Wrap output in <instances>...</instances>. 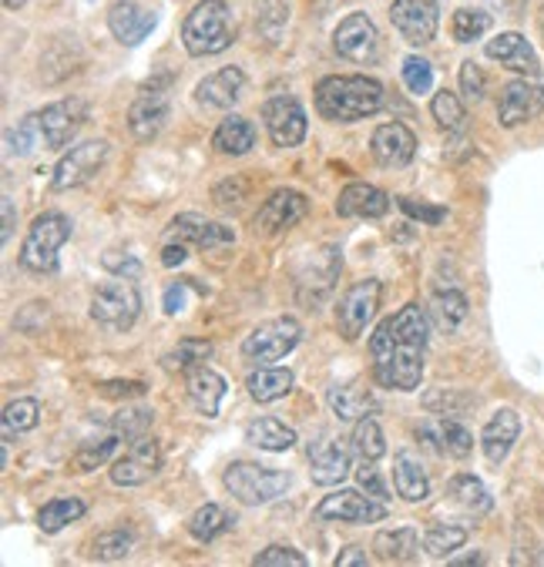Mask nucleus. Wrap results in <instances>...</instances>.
Masks as SVG:
<instances>
[{"instance_id": "obj_27", "label": "nucleus", "mask_w": 544, "mask_h": 567, "mask_svg": "<svg viewBox=\"0 0 544 567\" xmlns=\"http://www.w3.org/2000/svg\"><path fill=\"white\" fill-rule=\"evenodd\" d=\"M390 212V198L387 192H380L377 185L367 182H353L340 192L337 198V215L340 218H380Z\"/></svg>"}, {"instance_id": "obj_49", "label": "nucleus", "mask_w": 544, "mask_h": 567, "mask_svg": "<svg viewBox=\"0 0 544 567\" xmlns=\"http://www.w3.org/2000/svg\"><path fill=\"white\" fill-rule=\"evenodd\" d=\"M152 423H155V413L145 410V406H138V410H122V413H115V420H112V433H119V436H125V440H138V436L148 433Z\"/></svg>"}, {"instance_id": "obj_43", "label": "nucleus", "mask_w": 544, "mask_h": 567, "mask_svg": "<svg viewBox=\"0 0 544 567\" xmlns=\"http://www.w3.org/2000/svg\"><path fill=\"white\" fill-rule=\"evenodd\" d=\"M289 21V0H256V31L273 44Z\"/></svg>"}, {"instance_id": "obj_4", "label": "nucleus", "mask_w": 544, "mask_h": 567, "mask_svg": "<svg viewBox=\"0 0 544 567\" xmlns=\"http://www.w3.org/2000/svg\"><path fill=\"white\" fill-rule=\"evenodd\" d=\"M71 239V218L61 212H44L31 221L28 239L21 246V266L28 272H54L58 269V252Z\"/></svg>"}, {"instance_id": "obj_31", "label": "nucleus", "mask_w": 544, "mask_h": 567, "mask_svg": "<svg viewBox=\"0 0 544 567\" xmlns=\"http://www.w3.org/2000/svg\"><path fill=\"white\" fill-rule=\"evenodd\" d=\"M448 497H451V504L461 507L468 517H484V514H491V507H494L487 487H484L474 474H458V477H451V481H448Z\"/></svg>"}, {"instance_id": "obj_10", "label": "nucleus", "mask_w": 544, "mask_h": 567, "mask_svg": "<svg viewBox=\"0 0 544 567\" xmlns=\"http://www.w3.org/2000/svg\"><path fill=\"white\" fill-rule=\"evenodd\" d=\"M387 517V504L373 494L360 491H337L330 497H322L312 511V520H343V524H373Z\"/></svg>"}, {"instance_id": "obj_29", "label": "nucleus", "mask_w": 544, "mask_h": 567, "mask_svg": "<svg viewBox=\"0 0 544 567\" xmlns=\"http://www.w3.org/2000/svg\"><path fill=\"white\" fill-rule=\"evenodd\" d=\"M393 487L407 504H423L430 497V477H427L417 453L400 450L393 457Z\"/></svg>"}, {"instance_id": "obj_42", "label": "nucleus", "mask_w": 544, "mask_h": 567, "mask_svg": "<svg viewBox=\"0 0 544 567\" xmlns=\"http://www.w3.org/2000/svg\"><path fill=\"white\" fill-rule=\"evenodd\" d=\"M119 433H112V436H101V440H88V443H81V450L74 453V461H71V467H74V474H88V471H97L107 457L115 453V446H119Z\"/></svg>"}, {"instance_id": "obj_1", "label": "nucleus", "mask_w": 544, "mask_h": 567, "mask_svg": "<svg viewBox=\"0 0 544 567\" xmlns=\"http://www.w3.org/2000/svg\"><path fill=\"white\" fill-rule=\"evenodd\" d=\"M427 312L417 302H407L397 316L383 319L370 336L373 377L387 390H417L423 377V350H427Z\"/></svg>"}, {"instance_id": "obj_22", "label": "nucleus", "mask_w": 544, "mask_h": 567, "mask_svg": "<svg viewBox=\"0 0 544 567\" xmlns=\"http://www.w3.org/2000/svg\"><path fill=\"white\" fill-rule=\"evenodd\" d=\"M168 236L178 239V243H195L198 249H219V246L236 243L233 229H226V225H219V221H208L202 215H192V212L178 215L168 225Z\"/></svg>"}, {"instance_id": "obj_35", "label": "nucleus", "mask_w": 544, "mask_h": 567, "mask_svg": "<svg viewBox=\"0 0 544 567\" xmlns=\"http://www.w3.org/2000/svg\"><path fill=\"white\" fill-rule=\"evenodd\" d=\"M233 524H236V517H229L226 507H219V504H205V507H198V511L188 517V534H192L195 540L208 544V540H215L219 534H226Z\"/></svg>"}, {"instance_id": "obj_18", "label": "nucleus", "mask_w": 544, "mask_h": 567, "mask_svg": "<svg viewBox=\"0 0 544 567\" xmlns=\"http://www.w3.org/2000/svg\"><path fill=\"white\" fill-rule=\"evenodd\" d=\"M309 212V202L302 192H292V188H279L273 192L263 208L256 212V233L263 236H276L283 229H292V225Z\"/></svg>"}, {"instance_id": "obj_26", "label": "nucleus", "mask_w": 544, "mask_h": 567, "mask_svg": "<svg viewBox=\"0 0 544 567\" xmlns=\"http://www.w3.org/2000/svg\"><path fill=\"white\" fill-rule=\"evenodd\" d=\"M243 87H246L243 68H223V71H215V74L198 81L195 101L205 107H233L243 97Z\"/></svg>"}, {"instance_id": "obj_60", "label": "nucleus", "mask_w": 544, "mask_h": 567, "mask_svg": "<svg viewBox=\"0 0 544 567\" xmlns=\"http://www.w3.org/2000/svg\"><path fill=\"white\" fill-rule=\"evenodd\" d=\"M333 567H367V554L360 547H347L343 554H337Z\"/></svg>"}, {"instance_id": "obj_50", "label": "nucleus", "mask_w": 544, "mask_h": 567, "mask_svg": "<svg viewBox=\"0 0 544 567\" xmlns=\"http://www.w3.org/2000/svg\"><path fill=\"white\" fill-rule=\"evenodd\" d=\"M403 84H407V91L417 94V97L427 94V91L433 87V68H430V61L410 54V58L403 61Z\"/></svg>"}, {"instance_id": "obj_15", "label": "nucleus", "mask_w": 544, "mask_h": 567, "mask_svg": "<svg viewBox=\"0 0 544 567\" xmlns=\"http://www.w3.org/2000/svg\"><path fill=\"white\" fill-rule=\"evenodd\" d=\"M417 440H423V446L430 450H438L441 457H454V461L471 457V450H474V433L448 413L423 420L417 426Z\"/></svg>"}, {"instance_id": "obj_3", "label": "nucleus", "mask_w": 544, "mask_h": 567, "mask_svg": "<svg viewBox=\"0 0 544 567\" xmlns=\"http://www.w3.org/2000/svg\"><path fill=\"white\" fill-rule=\"evenodd\" d=\"M236 41V21L223 0H198L182 24V44L192 58L223 54Z\"/></svg>"}, {"instance_id": "obj_32", "label": "nucleus", "mask_w": 544, "mask_h": 567, "mask_svg": "<svg viewBox=\"0 0 544 567\" xmlns=\"http://www.w3.org/2000/svg\"><path fill=\"white\" fill-rule=\"evenodd\" d=\"M246 443L259 446V450H269V453H283V450H292L296 446V430L286 426L283 420L276 416H259L246 426Z\"/></svg>"}, {"instance_id": "obj_47", "label": "nucleus", "mask_w": 544, "mask_h": 567, "mask_svg": "<svg viewBox=\"0 0 544 567\" xmlns=\"http://www.w3.org/2000/svg\"><path fill=\"white\" fill-rule=\"evenodd\" d=\"M135 547V537L132 530H104L97 540H94V557L97 560H125Z\"/></svg>"}, {"instance_id": "obj_61", "label": "nucleus", "mask_w": 544, "mask_h": 567, "mask_svg": "<svg viewBox=\"0 0 544 567\" xmlns=\"http://www.w3.org/2000/svg\"><path fill=\"white\" fill-rule=\"evenodd\" d=\"M14 236V202L11 195H4V243Z\"/></svg>"}, {"instance_id": "obj_20", "label": "nucleus", "mask_w": 544, "mask_h": 567, "mask_svg": "<svg viewBox=\"0 0 544 567\" xmlns=\"http://www.w3.org/2000/svg\"><path fill=\"white\" fill-rule=\"evenodd\" d=\"M168 122V91L165 87H148L135 97L129 111V128L138 142H152Z\"/></svg>"}, {"instance_id": "obj_19", "label": "nucleus", "mask_w": 544, "mask_h": 567, "mask_svg": "<svg viewBox=\"0 0 544 567\" xmlns=\"http://www.w3.org/2000/svg\"><path fill=\"white\" fill-rule=\"evenodd\" d=\"M333 48L340 58L347 61H373L377 48H380V34L373 28V21L367 14H350L347 21H340V28L333 31Z\"/></svg>"}, {"instance_id": "obj_24", "label": "nucleus", "mask_w": 544, "mask_h": 567, "mask_svg": "<svg viewBox=\"0 0 544 567\" xmlns=\"http://www.w3.org/2000/svg\"><path fill=\"white\" fill-rule=\"evenodd\" d=\"M484 51H487L491 61H501L504 68L517 71L524 78H541V58H537V51L521 34H514V31L497 34L494 41H487Z\"/></svg>"}, {"instance_id": "obj_25", "label": "nucleus", "mask_w": 544, "mask_h": 567, "mask_svg": "<svg viewBox=\"0 0 544 567\" xmlns=\"http://www.w3.org/2000/svg\"><path fill=\"white\" fill-rule=\"evenodd\" d=\"M107 28H112V34L122 44L135 48L155 31V14L145 11L142 4H135V0H119V4L107 11Z\"/></svg>"}, {"instance_id": "obj_2", "label": "nucleus", "mask_w": 544, "mask_h": 567, "mask_svg": "<svg viewBox=\"0 0 544 567\" xmlns=\"http://www.w3.org/2000/svg\"><path fill=\"white\" fill-rule=\"evenodd\" d=\"M383 107V84L363 74H333L316 84V111L326 122H360Z\"/></svg>"}, {"instance_id": "obj_36", "label": "nucleus", "mask_w": 544, "mask_h": 567, "mask_svg": "<svg viewBox=\"0 0 544 567\" xmlns=\"http://www.w3.org/2000/svg\"><path fill=\"white\" fill-rule=\"evenodd\" d=\"M246 390L256 403H273V400H283L289 390H292V373L289 370H256L249 373L246 380Z\"/></svg>"}, {"instance_id": "obj_8", "label": "nucleus", "mask_w": 544, "mask_h": 567, "mask_svg": "<svg viewBox=\"0 0 544 567\" xmlns=\"http://www.w3.org/2000/svg\"><path fill=\"white\" fill-rule=\"evenodd\" d=\"M380 296H383L380 279H360L343 292V299L337 306V329H340V336L347 339V343H357V339L363 336L367 322L380 309Z\"/></svg>"}, {"instance_id": "obj_58", "label": "nucleus", "mask_w": 544, "mask_h": 567, "mask_svg": "<svg viewBox=\"0 0 544 567\" xmlns=\"http://www.w3.org/2000/svg\"><path fill=\"white\" fill-rule=\"evenodd\" d=\"M185 309V282H172L168 289H165V312H182Z\"/></svg>"}, {"instance_id": "obj_33", "label": "nucleus", "mask_w": 544, "mask_h": 567, "mask_svg": "<svg viewBox=\"0 0 544 567\" xmlns=\"http://www.w3.org/2000/svg\"><path fill=\"white\" fill-rule=\"evenodd\" d=\"M253 145H256V128L243 115H229L212 135V148L223 155H246V152H253Z\"/></svg>"}, {"instance_id": "obj_7", "label": "nucleus", "mask_w": 544, "mask_h": 567, "mask_svg": "<svg viewBox=\"0 0 544 567\" xmlns=\"http://www.w3.org/2000/svg\"><path fill=\"white\" fill-rule=\"evenodd\" d=\"M299 339H302V329L296 319H289V316L269 319L243 339V357L249 363H276L299 347Z\"/></svg>"}, {"instance_id": "obj_39", "label": "nucleus", "mask_w": 544, "mask_h": 567, "mask_svg": "<svg viewBox=\"0 0 544 567\" xmlns=\"http://www.w3.org/2000/svg\"><path fill=\"white\" fill-rule=\"evenodd\" d=\"M430 312H433V319H438L441 329L451 332L468 319V299L458 289H441V292H433V299H430Z\"/></svg>"}, {"instance_id": "obj_12", "label": "nucleus", "mask_w": 544, "mask_h": 567, "mask_svg": "<svg viewBox=\"0 0 544 567\" xmlns=\"http://www.w3.org/2000/svg\"><path fill=\"white\" fill-rule=\"evenodd\" d=\"M390 21L403 34L407 44L420 48V44H430L433 34H438L441 4H438V0H393Z\"/></svg>"}, {"instance_id": "obj_40", "label": "nucleus", "mask_w": 544, "mask_h": 567, "mask_svg": "<svg viewBox=\"0 0 544 567\" xmlns=\"http://www.w3.org/2000/svg\"><path fill=\"white\" fill-rule=\"evenodd\" d=\"M468 527H458V524H433L427 534H423V550L430 557H448L451 550L464 547L468 544Z\"/></svg>"}, {"instance_id": "obj_55", "label": "nucleus", "mask_w": 544, "mask_h": 567, "mask_svg": "<svg viewBox=\"0 0 544 567\" xmlns=\"http://www.w3.org/2000/svg\"><path fill=\"white\" fill-rule=\"evenodd\" d=\"M101 266H104L107 272H119V276H129V279H138V276H142V262L132 259V256L119 259V252H107V256L101 259Z\"/></svg>"}, {"instance_id": "obj_59", "label": "nucleus", "mask_w": 544, "mask_h": 567, "mask_svg": "<svg viewBox=\"0 0 544 567\" xmlns=\"http://www.w3.org/2000/svg\"><path fill=\"white\" fill-rule=\"evenodd\" d=\"M185 259H188V252H185V243H168V246L162 249V266H168V269L182 266Z\"/></svg>"}, {"instance_id": "obj_44", "label": "nucleus", "mask_w": 544, "mask_h": 567, "mask_svg": "<svg viewBox=\"0 0 544 567\" xmlns=\"http://www.w3.org/2000/svg\"><path fill=\"white\" fill-rule=\"evenodd\" d=\"M208 357H212V343H208V339H182V343L165 357V367L168 370H178V373H188L195 367H205Z\"/></svg>"}, {"instance_id": "obj_28", "label": "nucleus", "mask_w": 544, "mask_h": 567, "mask_svg": "<svg viewBox=\"0 0 544 567\" xmlns=\"http://www.w3.org/2000/svg\"><path fill=\"white\" fill-rule=\"evenodd\" d=\"M185 393L202 416H219V406L226 396V380L208 367H195L185 373Z\"/></svg>"}, {"instance_id": "obj_51", "label": "nucleus", "mask_w": 544, "mask_h": 567, "mask_svg": "<svg viewBox=\"0 0 544 567\" xmlns=\"http://www.w3.org/2000/svg\"><path fill=\"white\" fill-rule=\"evenodd\" d=\"M253 564L256 567H306V557L289 544H273L263 554H256Z\"/></svg>"}, {"instance_id": "obj_17", "label": "nucleus", "mask_w": 544, "mask_h": 567, "mask_svg": "<svg viewBox=\"0 0 544 567\" xmlns=\"http://www.w3.org/2000/svg\"><path fill=\"white\" fill-rule=\"evenodd\" d=\"M544 111V87L534 84V81H511L504 84L501 91V101H497V122L504 128H517V125H527L534 122Z\"/></svg>"}, {"instance_id": "obj_9", "label": "nucleus", "mask_w": 544, "mask_h": 567, "mask_svg": "<svg viewBox=\"0 0 544 567\" xmlns=\"http://www.w3.org/2000/svg\"><path fill=\"white\" fill-rule=\"evenodd\" d=\"M306 457H309V477L319 487L343 484L350 474V450L330 430H316V436L306 446Z\"/></svg>"}, {"instance_id": "obj_54", "label": "nucleus", "mask_w": 544, "mask_h": 567, "mask_svg": "<svg viewBox=\"0 0 544 567\" xmlns=\"http://www.w3.org/2000/svg\"><path fill=\"white\" fill-rule=\"evenodd\" d=\"M400 208L410 215V218H420L427 225H441L448 218L444 208H433V205H423V202H413V198H400Z\"/></svg>"}, {"instance_id": "obj_45", "label": "nucleus", "mask_w": 544, "mask_h": 567, "mask_svg": "<svg viewBox=\"0 0 544 567\" xmlns=\"http://www.w3.org/2000/svg\"><path fill=\"white\" fill-rule=\"evenodd\" d=\"M430 115H433V122H438L441 128H448V132H461L464 128V104H461V97L454 94V91H438L433 94V101H430Z\"/></svg>"}, {"instance_id": "obj_23", "label": "nucleus", "mask_w": 544, "mask_h": 567, "mask_svg": "<svg viewBox=\"0 0 544 567\" xmlns=\"http://www.w3.org/2000/svg\"><path fill=\"white\" fill-rule=\"evenodd\" d=\"M517 436H521V416H517V410H507V406L497 410L484 423V430H481V450H484V457L491 464H504L511 446L517 443Z\"/></svg>"}, {"instance_id": "obj_62", "label": "nucleus", "mask_w": 544, "mask_h": 567, "mask_svg": "<svg viewBox=\"0 0 544 567\" xmlns=\"http://www.w3.org/2000/svg\"><path fill=\"white\" fill-rule=\"evenodd\" d=\"M24 4H28V0H4V8H8V11H18V8H24Z\"/></svg>"}, {"instance_id": "obj_48", "label": "nucleus", "mask_w": 544, "mask_h": 567, "mask_svg": "<svg viewBox=\"0 0 544 567\" xmlns=\"http://www.w3.org/2000/svg\"><path fill=\"white\" fill-rule=\"evenodd\" d=\"M487 31H491V14L471 11V8H464V11L454 14V41L471 44V41H481Z\"/></svg>"}, {"instance_id": "obj_52", "label": "nucleus", "mask_w": 544, "mask_h": 567, "mask_svg": "<svg viewBox=\"0 0 544 567\" xmlns=\"http://www.w3.org/2000/svg\"><path fill=\"white\" fill-rule=\"evenodd\" d=\"M34 135H41L38 115L24 118L14 132H8V152H11V155H28V152L34 148Z\"/></svg>"}, {"instance_id": "obj_11", "label": "nucleus", "mask_w": 544, "mask_h": 567, "mask_svg": "<svg viewBox=\"0 0 544 567\" xmlns=\"http://www.w3.org/2000/svg\"><path fill=\"white\" fill-rule=\"evenodd\" d=\"M107 162V142H84V145H74L71 152L61 155V162L54 165V192H71V188H81L88 185Z\"/></svg>"}, {"instance_id": "obj_57", "label": "nucleus", "mask_w": 544, "mask_h": 567, "mask_svg": "<svg viewBox=\"0 0 544 567\" xmlns=\"http://www.w3.org/2000/svg\"><path fill=\"white\" fill-rule=\"evenodd\" d=\"M101 393L104 396H142L145 393V383H122V380H115V383H101Z\"/></svg>"}, {"instance_id": "obj_46", "label": "nucleus", "mask_w": 544, "mask_h": 567, "mask_svg": "<svg viewBox=\"0 0 544 567\" xmlns=\"http://www.w3.org/2000/svg\"><path fill=\"white\" fill-rule=\"evenodd\" d=\"M38 420H41V403H38V400H31V396L14 400V403L4 410V433H8V436H11V433H28V430L38 426Z\"/></svg>"}, {"instance_id": "obj_16", "label": "nucleus", "mask_w": 544, "mask_h": 567, "mask_svg": "<svg viewBox=\"0 0 544 567\" xmlns=\"http://www.w3.org/2000/svg\"><path fill=\"white\" fill-rule=\"evenodd\" d=\"M84 118H88V104H84L81 97H68V101L48 104V107L41 111V115H38L44 145H48V148H68L71 138L81 132Z\"/></svg>"}, {"instance_id": "obj_53", "label": "nucleus", "mask_w": 544, "mask_h": 567, "mask_svg": "<svg viewBox=\"0 0 544 567\" xmlns=\"http://www.w3.org/2000/svg\"><path fill=\"white\" fill-rule=\"evenodd\" d=\"M484 91H487L484 71H481L474 61H464V64H461V94H464L468 101H481Z\"/></svg>"}, {"instance_id": "obj_41", "label": "nucleus", "mask_w": 544, "mask_h": 567, "mask_svg": "<svg viewBox=\"0 0 544 567\" xmlns=\"http://www.w3.org/2000/svg\"><path fill=\"white\" fill-rule=\"evenodd\" d=\"M353 450H357V457L360 461H380L383 453H387V440H383V430L373 416H363L357 420V430H353Z\"/></svg>"}, {"instance_id": "obj_37", "label": "nucleus", "mask_w": 544, "mask_h": 567, "mask_svg": "<svg viewBox=\"0 0 544 567\" xmlns=\"http://www.w3.org/2000/svg\"><path fill=\"white\" fill-rule=\"evenodd\" d=\"M330 406H333V413L340 420H363V416H370L377 400L367 390H360L357 383H350V386H333L330 390Z\"/></svg>"}, {"instance_id": "obj_56", "label": "nucleus", "mask_w": 544, "mask_h": 567, "mask_svg": "<svg viewBox=\"0 0 544 567\" xmlns=\"http://www.w3.org/2000/svg\"><path fill=\"white\" fill-rule=\"evenodd\" d=\"M357 477H360V484L367 487V494H373V497L387 501V484L380 481V474H377L373 461H360V471H357Z\"/></svg>"}, {"instance_id": "obj_14", "label": "nucleus", "mask_w": 544, "mask_h": 567, "mask_svg": "<svg viewBox=\"0 0 544 567\" xmlns=\"http://www.w3.org/2000/svg\"><path fill=\"white\" fill-rule=\"evenodd\" d=\"M162 471V446L152 436H138L129 443V450L112 464V481L119 487H142Z\"/></svg>"}, {"instance_id": "obj_21", "label": "nucleus", "mask_w": 544, "mask_h": 567, "mask_svg": "<svg viewBox=\"0 0 544 567\" xmlns=\"http://www.w3.org/2000/svg\"><path fill=\"white\" fill-rule=\"evenodd\" d=\"M370 148H373L377 165H383V168H403V165H410L413 155H417V135H413L407 125H400V122L380 125V128L373 132Z\"/></svg>"}, {"instance_id": "obj_38", "label": "nucleus", "mask_w": 544, "mask_h": 567, "mask_svg": "<svg viewBox=\"0 0 544 567\" xmlns=\"http://www.w3.org/2000/svg\"><path fill=\"white\" fill-rule=\"evenodd\" d=\"M84 501H78V497H54V501H48L44 507H41V514H38V524H41V530L44 534H58L61 527H68L71 520H78V517H84Z\"/></svg>"}, {"instance_id": "obj_5", "label": "nucleus", "mask_w": 544, "mask_h": 567, "mask_svg": "<svg viewBox=\"0 0 544 567\" xmlns=\"http://www.w3.org/2000/svg\"><path fill=\"white\" fill-rule=\"evenodd\" d=\"M223 484L239 504L256 507V504H273L276 497H283L289 491L292 477L286 471H276V467L239 461V464H229V471L223 474Z\"/></svg>"}, {"instance_id": "obj_30", "label": "nucleus", "mask_w": 544, "mask_h": 567, "mask_svg": "<svg viewBox=\"0 0 544 567\" xmlns=\"http://www.w3.org/2000/svg\"><path fill=\"white\" fill-rule=\"evenodd\" d=\"M373 554L383 564H410L420 557V534L413 527H393L380 530L373 537Z\"/></svg>"}, {"instance_id": "obj_34", "label": "nucleus", "mask_w": 544, "mask_h": 567, "mask_svg": "<svg viewBox=\"0 0 544 567\" xmlns=\"http://www.w3.org/2000/svg\"><path fill=\"white\" fill-rule=\"evenodd\" d=\"M340 252L333 249V246H326L319 256H312V266L299 276V296L309 289V286H316L319 289V296L326 299V292L333 289V282H337V276H340Z\"/></svg>"}, {"instance_id": "obj_13", "label": "nucleus", "mask_w": 544, "mask_h": 567, "mask_svg": "<svg viewBox=\"0 0 544 567\" xmlns=\"http://www.w3.org/2000/svg\"><path fill=\"white\" fill-rule=\"evenodd\" d=\"M263 122L276 148H296L306 138V111L289 94H276L263 104Z\"/></svg>"}, {"instance_id": "obj_6", "label": "nucleus", "mask_w": 544, "mask_h": 567, "mask_svg": "<svg viewBox=\"0 0 544 567\" xmlns=\"http://www.w3.org/2000/svg\"><path fill=\"white\" fill-rule=\"evenodd\" d=\"M138 312H142V292L129 276L101 282L91 296V319L104 329H112V332L132 329Z\"/></svg>"}]
</instances>
